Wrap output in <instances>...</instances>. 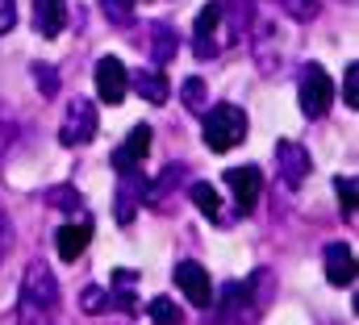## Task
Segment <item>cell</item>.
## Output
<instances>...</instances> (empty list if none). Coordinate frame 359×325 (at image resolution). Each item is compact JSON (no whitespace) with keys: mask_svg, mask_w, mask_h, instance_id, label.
<instances>
[{"mask_svg":"<svg viewBox=\"0 0 359 325\" xmlns=\"http://www.w3.org/2000/svg\"><path fill=\"white\" fill-rule=\"evenodd\" d=\"M251 21H255V0H209L192 25V55L217 59L222 50H230L251 34Z\"/></svg>","mask_w":359,"mask_h":325,"instance_id":"obj_1","label":"cell"},{"mask_svg":"<svg viewBox=\"0 0 359 325\" xmlns=\"http://www.w3.org/2000/svg\"><path fill=\"white\" fill-rule=\"evenodd\" d=\"M271 300V271L259 267L251 279H230L205 325H255Z\"/></svg>","mask_w":359,"mask_h":325,"instance_id":"obj_2","label":"cell"},{"mask_svg":"<svg viewBox=\"0 0 359 325\" xmlns=\"http://www.w3.org/2000/svg\"><path fill=\"white\" fill-rule=\"evenodd\" d=\"M55 321H59V279L42 258H34L21 275L17 325H55Z\"/></svg>","mask_w":359,"mask_h":325,"instance_id":"obj_3","label":"cell"},{"mask_svg":"<svg viewBox=\"0 0 359 325\" xmlns=\"http://www.w3.org/2000/svg\"><path fill=\"white\" fill-rule=\"evenodd\" d=\"M201 117H205V130L201 134H205V146L213 155H226V151H234L247 138V113L238 104H213Z\"/></svg>","mask_w":359,"mask_h":325,"instance_id":"obj_4","label":"cell"},{"mask_svg":"<svg viewBox=\"0 0 359 325\" xmlns=\"http://www.w3.org/2000/svg\"><path fill=\"white\" fill-rule=\"evenodd\" d=\"M297 100H301V113H305L309 121H322V117L330 113V104H334V80L326 76L322 63H309V67L301 71Z\"/></svg>","mask_w":359,"mask_h":325,"instance_id":"obj_5","label":"cell"},{"mask_svg":"<svg viewBox=\"0 0 359 325\" xmlns=\"http://www.w3.org/2000/svg\"><path fill=\"white\" fill-rule=\"evenodd\" d=\"M96 125H100L96 104L84 100V96H76V100L67 104L63 125H59V142H63V146H88L92 138H96Z\"/></svg>","mask_w":359,"mask_h":325,"instance_id":"obj_6","label":"cell"},{"mask_svg":"<svg viewBox=\"0 0 359 325\" xmlns=\"http://www.w3.org/2000/svg\"><path fill=\"white\" fill-rule=\"evenodd\" d=\"M276 171H280L284 188H292V192H297V188L309 179L313 159H309V151H305L301 142H292V138H280V142H276Z\"/></svg>","mask_w":359,"mask_h":325,"instance_id":"obj_7","label":"cell"},{"mask_svg":"<svg viewBox=\"0 0 359 325\" xmlns=\"http://www.w3.org/2000/svg\"><path fill=\"white\" fill-rule=\"evenodd\" d=\"M226 188L234 192V213L251 217V213H255V205H259L264 175H259V167H230V171H226Z\"/></svg>","mask_w":359,"mask_h":325,"instance_id":"obj_8","label":"cell"},{"mask_svg":"<svg viewBox=\"0 0 359 325\" xmlns=\"http://www.w3.org/2000/svg\"><path fill=\"white\" fill-rule=\"evenodd\" d=\"M113 205H117L113 213H117L121 226H130V221L138 217V209L147 205V175H142V167L117 175V200H113Z\"/></svg>","mask_w":359,"mask_h":325,"instance_id":"obj_9","label":"cell"},{"mask_svg":"<svg viewBox=\"0 0 359 325\" xmlns=\"http://www.w3.org/2000/svg\"><path fill=\"white\" fill-rule=\"evenodd\" d=\"M92 80H96V96H100L104 104H121V100H126V92H130V71H126V67H121V59H113V55L96 59Z\"/></svg>","mask_w":359,"mask_h":325,"instance_id":"obj_10","label":"cell"},{"mask_svg":"<svg viewBox=\"0 0 359 325\" xmlns=\"http://www.w3.org/2000/svg\"><path fill=\"white\" fill-rule=\"evenodd\" d=\"M176 288L196 305V309H209V305H213V279H209V271H205L201 263H192V258L176 263Z\"/></svg>","mask_w":359,"mask_h":325,"instance_id":"obj_11","label":"cell"},{"mask_svg":"<svg viewBox=\"0 0 359 325\" xmlns=\"http://www.w3.org/2000/svg\"><path fill=\"white\" fill-rule=\"evenodd\" d=\"M147 155H151V125H134V130L126 134V142L113 151V171H117V175H121V171H138Z\"/></svg>","mask_w":359,"mask_h":325,"instance_id":"obj_12","label":"cell"},{"mask_svg":"<svg viewBox=\"0 0 359 325\" xmlns=\"http://www.w3.org/2000/svg\"><path fill=\"white\" fill-rule=\"evenodd\" d=\"M322 263H326V279L334 288H351L355 284V250L347 242H330L322 250Z\"/></svg>","mask_w":359,"mask_h":325,"instance_id":"obj_13","label":"cell"},{"mask_svg":"<svg viewBox=\"0 0 359 325\" xmlns=\"http://www.w3.org/2000/svg\"><path fill=\"white\" fill-rule=\"evenodd\" d=\"M92 242V221L88 217H80V221H67V226H59V234H55V250H59V258L63 263H76Z\"/></svg>","mask_w":359,"mask_h":325,"instance_id":"obj_14","label":"cell"},{"mask_svg":"<svg viewBox=\"0 0 359 325\" xmlns=\"http://www.w3.org/2000/svg\"><path fill=\"white\" fill-rule=\"evenodd\" d=\"M34 29L42 38H59L67 29V0H34Z\"/></svg>","mask_w":359,"mask_h":325,"instance_id":"obj_15","label":"cell"},{"mask_svg":"<svg viewBox=\"0 0 359 325\" xmlns=\"http://www.w3.org/2000/svg\"><path fill=\"white\" fill-rule=\"evenodd\" d=\"M134 284H138V275L130 271V267H117L113 271V279H109V309H121V313H138V300H134Z\"/></svg>","mask_w":359,"mask_h":325,"instance_id":"obj_16","label":"cell"},{"mask_svg":"<svg viewBox=\"0 0 359 325\" xmlns=\"http://www.w3.org/2000/svg\"><path fill=\"white\" fill-rule=\"evenodd\" d=\"M130 88H134L147 104H168V96H172V83H168V76H163L159 67L134 71V76H130Z\"/></svg>","mask_w":359,"mask_h":325,"instance_id":"obj_17","label":"cell"},{"mask_svg":"<svg viewBox=\"0 0 359 325\" xmlns=\"http://www.w3.org/2000/svg\"><path fill=\"white\" fill-rule=\"evenodd\" d=\"M176 29L172 25H163V21H155L151 25V59H155V67H168L172 59H176Z\"/></svg>","mask_w":359,"mask_h":325,"instance_id":"obj_18","label":"cell"},{"mask_svg":"<svg viewBox=\"0 0 359 325\" xmlns=\"http://www.w3.org/2000/svg\"><path fill=\"white\" fill-rule=\"evenodd\" d=\"M192 205H196L213 226H226V213H222V196H217V188H209V184H192Z\"/></svg>","mask_w":359,"mask_h":325,"instance_id":"obj_19","label":"cell"},{"mask_svg":"<svg viewBox=\"0 0 359 325\" xmlns=\"http://www.w3.org/2000/svg\"><path fill=\"white\" fill-rule=\"evenodd\" d=\"M180 179H184V162H172V167H163V175H159L155 184H147V205H163V196L176 188Z\"/></svg>","mask_w":359,"mask_h":325,"instance_id":"obj_20","label":"cell"},{"mask_svg":"<svg viewBox=\"0 0 359 325\" xmlns=\"http://www.w3.org/2000/svg\"><path fill=\"white\" fill-rule=\"evenodd\" d=\"M46 205H50V209H63V213H80V209H84V196H80L72 184H59V188L46 192Z\"/></svg>","mask_w":359,"mask_h":325,"instance_id":"obj_21","label":"cell"},{"mask_svg":"<svg viewBox=\"0 0 359 325\" xmlns=\"http://www.w3.org/2000/svg\"><path fill=\"white\" fill-rule=\"evenodd\" d=\"M147 313H151L155 325H180L184 321V313H180V305L172 300V296H155V300L147 305Z\"/></svg>","mask_w":359,"mask_h":325,"instance_id":"obj_22","label":"cell"},{"mask_svg":"<svg viewBox=\"0 0 359 325\" xmlns=\"http://www.w3.org/2000/svg\"><path fill=\"white\" fill-rule=\"evenodd\" d=\"M180 100H184V109H188V113H205V109H209V96H205V80H201V76L184 80V88H180Z\"/></svg>","mask_w":359,"mask_h":325,"instance_id":"obj_23","label":"cell"},{"mask_svg":"<svg viewBox=\"0 0 359 325\" xmlns=\"http://www.w3.org/2000/svg\"><path fill=\"white\" fill-rule=\"evenodd\" d=\"M334 192H339V209L347 221H355V175H339L334 179Z\"/></svg>","mask_w":359,"mask_h":325,"instance_id":"obj_24","label":"cell"},{"mask_svg":"<svg viewBox=\"0 0 359 325\" xmlns=\"http://www.w3.org/2000/svg\"><path fill=\"white\" fill-rule=\"evenodd\" d=\"M100 8H104V17H109L113 25H130V21H134L138 0H100Z\"/></svg>","mask_w":359,"mask_h":325,"instance_id":"obj_25","label":"cell"},{"mask_svg":"<svg viewBox=\"0 0 359 325\" xmlns=\"http://www.w3.org/2000/svg\"><path fill=\"white\" fill-rule=\"evenodd\" d=\"M29 71H34V83H38L42 96H55V92H59V71H55L50 63H34Z\"/></svg>","mask_w":359,"mask_h":325,"instance_id":"obj_26","label":"cell"},{"mask_svg":"<svg viewBox=\"0 0 359 325\" xmlns=\"http://www.w3.org/2000/svg\"><path fill=\"white\" fill-rule=\"evenodd\" d=\"M80 309L88 313V317H96V313H104L109 309V288H84V296H80Z\"/></svg>","mask_w":359,"mask_h":325,"instance_id":"obj_27","label":"cell"},{"mask_svg":"<svg viewBox=\"0 0 359 325\" xmlns=\"http://www.w3.org/2000/svg\"><path fill=\"white\" fill-rule=\"evenodd\" d=\"M280 8L297 21H313L318 17V0H280Z\"/></svg>","mask_w":359,"mask_h":325,"instance_id":"obj_28","label":"cell"},{"mask_svg":"<svg viewBox=\"0 0 359 325\" xmlns=\"http://www.w3.org/2000/svg\"><path fill=\"white\" fill-rule=\"evenodd\" d=\"M343 96H347V109H359V63H351L343 76Z\"/></svg>","mask_w":359,"mask_h":325,"instance_id":"obj_29","label":"cell"},{"mask_svg":"<svg viewBox=\"0 0 359 325\" xmlns=\"http://www.w3.org/2000/svg\"><path fill=\"white\" fill-rule=\"evenodd\" d=\"M17 25V0H0V34H8Z\"/></svg>","mask_w":359,"mask_h":325,"instance_id":"obj_30","label":"cell"},{"mask_svg":"<svg viewBox=\"0 0 359 325\" xmlns=\"http://www.w3.org/2000/svg\"><path fill=\"white\" fill-rule=\"evenodd\" d=\"M8 246H13V221H8V213H4V205H0V258L8 254Z\"/></svg>","mask_w":359,"mask_h":325,"instance_id":"obj_31","label":"cell"},{"mask_svg":"<svg viewBox=\"0 0 359 325\" xmlns=\"http://www.w3.org/2000/svg\"><path fill=\"white\" fill-rule=\"evenodd\" d=\"M13 138H17V125H0V159H4V151L13 146Z\"/></svg>","mask_w":359,"mask_h":325,"instance_id":"obj_32","label":"cell"}]
</instances>
